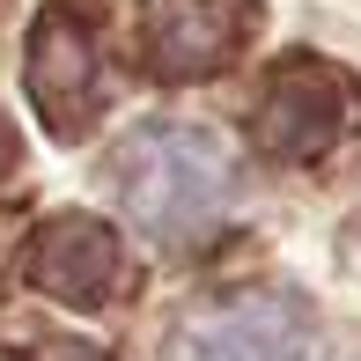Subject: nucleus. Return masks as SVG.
Wrapping results in <instances>:
<instances>
[{
	"label": "nucleus",
	"mask_w": 361,
	"mask_h": 361,
	"mask_svg": "<svg viewBox=\"0 0 361 361\" xmlns=\"http://www.w3.org/2000/svg\"><path fill=\"white\" fill-rule=\"evenodd\" d=\"M236 192V162L207 126H147V133L118 155V200L147 236L185 243L200 228H214V214Z\"/></svg>",
	"instance_id": "nucleus-1"
},
{
	"label": "nucleus",
	"mask_w": 361,
	"mask_h": 361,
	"mask_svg": "<svg viewBox=\"0 0 361 361\" xmlns=\"http://www.w3.org/2000/svg\"><path fill=\"white\" fill-rule=\"evenodd\" d=\"M361 126V81L324 52H288L273 59L251 104V140L273 162H324L347 147Z\"/></svg>",
	"instance_id": "nucleus-2"
},
{
	"label": "nucleus",
	"mask_w": 361,
	"mask_h": 361,
	"mask_svg": "<svg viewBox=\"0 0 361 361\" xmlns=\"http://www.w3.org/2000/svg\"><path fill=\"white\" fill-rule=\"evenodd\" d=\"M30 104L52 140H81L104 111V59H96V15L89 0H44L30 23Z\"/></svg>",
	"instance_id": "nucleus-3"
},
{
	"label": "nucleus",
	"mask_w": 361,
	"mask_h": 361,
	"mask_svg": "<svg viewBox=\"0 0 361 361\" xmlns=\"http://www.w3.org/2000/svg\"><path fill=\"white\" fill-rule=\"evenodd\" d=\"M258 0H140V67L155 81H207L251 44Z\"/></svg>",
	"instance_id": "nucleus-4"
},
{
	"label": "nucleus",
	"mask_w": 361,
	"mask_h": 361,
	"mask_svg": "<svg viewBox=\"0 0 361 361\" xmlns=\"http://www.w3.org/2000/svg\"><path fill=\"white\" fill-rule=\"evenodd\" d=\"M23 281L37 295H52V302H67V310H96L126 281V243L96 214H44L30 251H23Z\"/></svg>",
	"instance_id": "nucleus-5"
},
{
	"label": "nucleus",
	"mask_w": 361,
	"mask_h": 361,
	"mask_svg": "<svg viewBox=\"0 0 361 361\" xmlns=\"http://www.w3.org/2000/svg\"><path fill=\"white\" fill-rule=\"evenodd\" d=\"M30 361H111L104 347H89V339H44Z\"/></svg>",
	"instance_id": "nucleus-6"
},
{
	"label": "nucleus",
	"mask_w": 361,
	"mask_h": 361,
	"mask_svg": "<svg viewBox=\"0 0 361 361\" xmlns=\"http://www.w3.org/2000/svg\"><path fill=\"white\" fill-rule=\"evenodd\" d=\"M15 170V133H8V118H0V177Z\"/></svg>",
	"instance_id": "nucleus-7"
},
{
	"label": "nucleus",
	"mask_w": 361,
	"mask_h": 361,
	"mask_svg": "<svg viewBox=\"0 0 361 361\" xmlns=\"http://www.w3.org/2000/svg\"><path fill=\"white\" fill-rule=\"evenodd\" d=\"M0 361H8V354H0Z\"/></svg>",
	"instance_id": "nucleus-8"
}]
</instances>
